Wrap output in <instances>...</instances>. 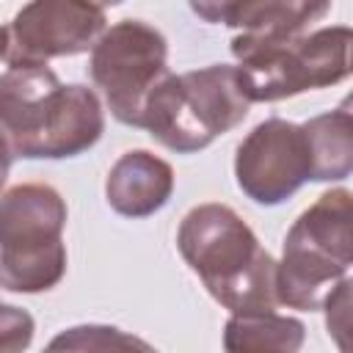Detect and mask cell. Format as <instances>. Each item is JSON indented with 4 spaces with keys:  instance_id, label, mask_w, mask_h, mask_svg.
<instances>
[{
    "instance_id": "obj_1",
    "label": "cell",
    "mask_w": 353,
    "mask_h": 353,
    "mask_svg": "<svg viewBox=\"0 0 353 353\" xmlns=\"http://www.w3.org/2000/svg\"><path fill=\"white\" fill-rule=\"evenodd\" d=\"M102 105L88 85H63L47 63L8 66L0 74V135L14 157H77L102 138Z\"/></svg>"
},
{
    "instance_id": "obj_2",
    "label": "cell",
    "mask_w": 353,
    "mask_h": 353,
    "mask_svg": "<svg viewBox=\"0 0 353 353\" xmlns=\"http://www.w3.org/2000/svg\"><path fill=\"white\" fill-rule=\"evenodd\" d=\"M176 248L207 292L232 314L276 312V259L251 226L226 204L193 207L176 232Z\"/></svg>"
},
{
    "instance_id": "obj_3",
    "label": "cell",
    "mask_w": 353,
    "mask_h": 353,
    "mask_svg": "<svg viewBox=\"0 0 353 353\" xmlns=\"http://www.w3.org/2000/svg\"><path fill=\"white\" fill-rule=\"evenodd\" d=\"M251 110L237 66L212 63L185 74H165L146 97L141 127L165 149L193 154L234 130Z\"/></svg>"
},
{
    "instance_id": "obj_4",
    "label": "cell",
    "mask_w": 353,
    "mask_h": 353,
    "mask_svg": "<svg viewBox=\"0 0 353 353\" xmlns=\"http://www.w3.org/2000/svg\"><path fill=\"white\" fill-rule=\"evenodd\" d=\"M350 199V190L336 188L298 215L284 237L281 262H276L279 306L314 312L336 281L347 276L353 262Z\"/></svg>"
},
{
    "instance_id": "obj_5",
    "label": "cell",
    "mask_w": 353,
    "mask_h": 353,
    "mask_svg": "<svg viewBox=\"0 0 353 353\" xmlns=\"http://www.w3.org/2000/svg\"><path fill=\"white\" fill-rule=\"evenodd\" d=\"M237 74L251 102H279L342 83L350 74V28L331 25L309 36H234Z\"/></svg>"
},
{
    "instance_id": "obj_6",
    "label": "cell",
    "mask_w": 353,
    "mask_h": 353,
    "mask_svg": "<svg viewBox=\"0 0 353 353\" xmlns=\"http://www.w3.org/2000/svg\"><path fill=\"white\" fill-rule=\"evenodd\" d=\"M66 201L50 185L28 182L0 196V287L47 292L66 273Z\"/></svg>"
},
{
    "instance_id": "obj_7",
    "label": "cell",
    "mask_w": 353,
    "mask_h": 353,
    "mask_svg": "<svg viewBox=\"0 0 353 353\" xmlns=\"http://www.w3.org/2000/svg\"><path fill=\"white\" fill-rule=\"evenodd\" d=\"M91 83L102 91L116 121L141 127L149 91L168 74V41L141 19H124L102 30L91 47Z\"/></svg>"
},
{
    "instance_id": "obj_8",
    "label": "cell",
    "mask_w": 353,
    "mask_h": 353,
    "mask_svg": "<svg viewBox=\"0 0 353 353\" xmlns=\"http://www.w3.org/2000/svg\"><path fill=\"white\" fill-rule=\"evenodd\" d=\"M105 11L91 0H30L6 28L8 66L88 52L105 30Z\"/></svg>"
},
{
    "instance_id": "obj_9",
    "label": "cell",
    "mask_w": 353,
    "mask_h": 353,
    "mask_svg": "<svg viewBox=\"0 0 353 353\" xmlns=\"http://www.w3.org/2000/svg\"><path fill=\"white\" fill-rule=\"evenodd\" d=\"M237 188L256 204L287 201L312 179V146L303 124L268 119L256 124L237 146Z\"/></svg>"
},
{
    "instance_id": "obj_10",
    "label": "cell",
    "mask_w": 353,
    "mask_h": 353,
    "mask_svg": "<svg viewBox=\"0 0 353 353\" xmlns=\"http://www.w3.org/2000/svg\"><path fill=\"white\" fill-rule=\"evenodd\" d=\"M207 25H229L245 36L284 39L328 14L331 0H188Z\"/></svg>"
},
{
    "instance_id": "obj_11",
    "label": "cell",
    "mask_w": 353,
    "mask_h": 353,
    "mask_svg": "<svg viewBox=\"0 0 353 353\" xmlns=\"http://www.w3.org/2000/svg\"><path fill=\"white\" fill-rule=\"evenodd\" d=\"M174 193V171L165 160L146 149L121 154L105 179V199L110 210L124 218H149Z\"/></svg>"
},
{
    "instance_id": "obj_12",
    "label": "cell",
    "mask_w": 353,
    "mask_h": 353,
    "mask_svg": "<svg viewBox=\"0 0 353 353\" xmlns=\"http://www.w3.org/2000/svg\"><path fill=\"white\" fill-rule=\"evenodd\" d=\"M312 146V182L347 179L353 171V116L347 108L314 116L303 124Z\"/></svg>"
},
{
    "instance_id": "obj_13",
    "label": "cell",
    "mask_w": 353,
    "mask_h": 353,
    "mask_svg": "<svg viewBox=\"0 0 353 353\" xmlns=\"http://www.w3.org/2000/svg\"><path fill=\"white\" fill-rule=\"evenodd\" d=\"M306 328L295 317H284L279 312H256V314H232L223 328V347L232 353H262L281 350L295 353L303 345Z\"/></svg>"
},
{
    "instance_id": "obj_14",
    "label": "cell",
    "mask_w": 353,
    "mask_h": 353,
    "mask_svg": "<svg viewBox=\"0 0 353 353\" xmlns=\"http://www.w3.org/2000/svg\"><path fill=\"white\" fill-rule=\"evenodd\" d=\"M124 350V347H141L149 350V345L138 336H130L113 325H74L69 331H63L61 336H55L50 342V350Z\"/></svg>"
},
{
    "instance_id": "obj_15",
    "label": "cell",
    "mask_w": 353,
    "mask_h": 353,
    "mask_svg": "<svg viewBox=\"0 0 353 353\" xmlns=\"http://www.w3.org/2000/svg\"><path fill=\"white\" fill-rule=\"evenodd\" d=\"M33 331H36L33 317L25 309L0 303V350H8V353L25 350L33 339Z\"/></svg>"
},
{
    "instance_id": "obj_16",
    "label": "cell",
    "mask_w": 353,
    "mask_h": 353,
    "mask_svg": "<svg viewBox=\"0 0 353 353\" xmlns=\"http://www.w3.org/2000/svg\"><path fill=\"white\" fill-rule=\"evenodd\" d=\"M325 325L328 334L336 336L339 347H345V331H347V317H350V279H339L336 287L325 295Z\"/></svg>"
},
{
    "instance_id": "obj_17",
    "label": "cell",
    "mask_w": 353,
    "mask_h": 353,
    "mask_svg": "<svg viewBox=\"0 0 353 353\" xmlns=\"http://www.w3.org/2000/svg\"><path fill=\"white\" fill-rule=\"evenodd\" d=\"M11 163H14V154H11L8 143H6V138L0 135V190H3V185H6V179H8Z\"/></svg>"
},
{
    "instance_id": "obj_18",
    "label": "cell",
    "mask_w": 353,
    "mask_h": 353,
    "mask_svg": "<svg viewBox=\"0 0 353 353\" xmlns=\"http://www.w3.org/2000/svg\"><path fill=\"white\" fill-rule=\"evenodd\" d=\"M91 3H97L99 8H108V6H119V3H124V0H91Z\"/></svg>"
},
{
    "instance_id": "obj_19",
    "label": "cell",
    "mask_w": 353,
    "mask_h": 353,
    "mask_svg": "<svg viewBox=\"0 0 353 353\" xmlns=\"http://www.w3.org/2000/svg\"><path fill=\"white\" fill-rule=\"evenodd\" d=\"M0 58H6V28H0Z\"/></svg>"
}]
</instances>
